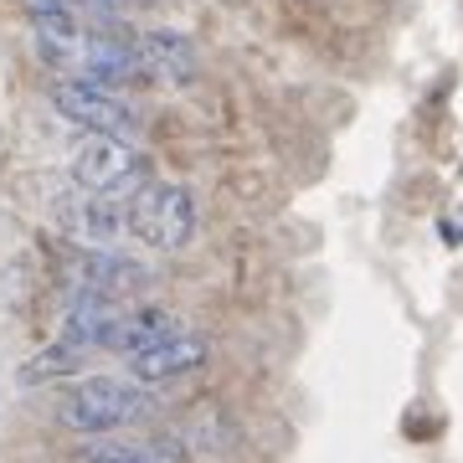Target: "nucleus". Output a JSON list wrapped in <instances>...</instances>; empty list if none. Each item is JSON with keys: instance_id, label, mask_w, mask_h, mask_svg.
<instances>
[{"instance_id": "nucleus-10", "label": "nucleus", "mask_w": 463, "mask_h": 463, "mask_svg": "<svg viewBox=\"0 0 463 463\" xmlns=\"http://www.w3.org/2000/svg\"><path fill=\"white\" fill-rule=\"evenodd\" d=\"M72 463H185V448L175 438H103L93 432Z\"/></svg>"}, {"instance_id": "nucleus-5", "label": "nucleus", "mask_w": 463, "mask_h": 463, "mask_svg": "<svg viewBox=\"0 0 463 463\" xmlns=\"http://www.w3.org/2000/svg\"><path fill=\"white\" fill-rule=\"evenodd\" d=\"M124 361H129V376L134 381L155 386V381H175V376H185V371H201V365L212 361V340L170 325V330L149 335L139 350H129Z\"/></svg>"}, {"instance_id": "nucleus-7", "label": "nucleus", "mask_w": 463, "mask_h": 463, "mask_svg": "<svg viewBox=\"0 0 463 463\" xmlns=\"http://www.w3.org/2000/svg\"><path fill=\"white\" fill-rule=\"evenodd\" d=\"M67 283L78 294H103V298H129L149 283V268L124 258L114 248H83L72 263H67Z\"/></svg>"}, {"instance_id": "nucleus-11", "label": "nucleus", "mask_w": 463, "mask_h": 463, "mask_svg": "<svg viewBox=\"0 0 463 463\" xmlns=\"http://www.w3.org/2000/svg\"><path fill=\"white\" fill-rule=\"evenodd\" d=\"M139 57H145V72H160L170 83H191L196 78V52L191 42L175 32H145V42H134Z\"/></svg>"}, {"instance_id": "nucleus-12", "label": "nucleus", "mask_w": 463, "mask_h": 463, "mask_svg": "<svg viewBox=\"0 0 463 463\" xmlns=\"http://www.w3.org/2000/svg\"><path fill=\"white\" fill-rule=\"evenodd\" d=\"M83 355H88L83 345H67V340H62V345H52L47 355H42V361L26 365L21 376H26V381H42V376H72V371L83 365Z\"/></svg>"}, {"instance_id": "nucleus-2", "label": "nucleus", "mask_w": 463, "mask_h": 463, "mask_svg": "<svg viewBox=\"0 0 463 463\" xmlns=\"http://www.w3.org/2000/svg\"><path fill=\"white\" fill-rule=\"evenodd\" d=\"M149 412V392L145 381L134 376H88V381H72L67 397L57 402V422L72 432H114V428H129Z\"/></svg>"}, {"instance_id": "nucleus-1", "label": "nucleus", "mask_w": 463, "mask_h": 463, "mask_svg": "<svg viewBox=\"0 0 463 463\" xmlns=\"http://www.w3.org/2000/svg\"><path fill=\"white\" fill-rule=\"evenodd\" d=\"M32 36H36V52L52 67H62L67 78H83V83H99V88H124V83L149 78L134 42H124L114 32H99V26H83L72 11L32 16Z\"/></svg>"}, {"instance_id": "nucleus-9", "label": "nucleus", "mask_w": 463, "mask_h": 463, "mask_svg": "<svg viewBox=\"0 0 463 463\" xmlns=\"http://www.w3.org/2000/svg\"><path fill=\"white\" fill-rule=\"evenodd\" d=\"M57 222H62V232L83 237L88 248H109V242H118V237L129 232V222H124V206H118V196H99V191L67 196L62 206H57Z\"/></svg>"}, {"instance_id": "nucleus-3", "label": "nucleus", "mask_w": 463, "mask_h": 463, "mask_svg": "<svg viewBox=\"0 0 463 463\" xmlns=\"http://www.w3.org/2000/svg\"><path fill=\"white\" fill-rule=\"evenodd\" d=\"M124 222L129 232L145 242V248L160 252H181L191 237H196V196L175 181H149L139 185L124 206Z\"/></svg>"}, {"instance_id": "nucleus-13", "label": "nucleus", "mask_w": 463, "mask_h": 463, "mask_svg": "<svg viewBox=\"0 0 463 463\" xmlns=\"http://www.w3.org/2000/svg\"><path fill=\"white\" fill-rule=\"evenodd\" d=\"M16 5H26L32 16H42V11H78L83 0H16Z\"/></svg>"}, {"instance_id": "nucleus-4", "label": "nucleus", "mask_w": 463, "mask_h": 463, "mask_svg": "<svg viewBox=\"0 0 463 463\" xmlns=\"http://www.w3.org/2000/svg\"><path fill=\"white\" fill-rule=\"evenodd\" d=\"M149 175V160L134 149L129 134L88 129L83 145L72 149V181L99 196H134Z\"/></svg>"}, {"instance_id": "nucleus-14", "label": "nucleus", "mask_w": 463, "mask_h": 463, "mask_svg": "<svg viewBox=\"0 0 463 463\" xmlns=\"http://www.w3.org/2000/svg\"><path fill=\"white\" fill-rule=\"evenodd\" d=\"M93 5H118V0H93Z\"/></svg>"}, {"instance_id": "nucleus-8", "label": "nucleus", "mask_w": 463, "mask_h": 463, "mask_svg": "<svg viewBox=\"0 0 463 463\" xmlns=\"http://www.w3.org/2000/svg\"><path fill=\"white\" fill-rule=\"evenodd\" d=\"M124 298H103V294H78L62 315V340L83 350H114L118 330H124Z\"/></svg>"}, {"instance_id": "nucleus-6", "label": "nucleus", "mask_w": 463, "mask_h": 463, "mask_svg": "<svg viewBox=\"0 0 463 463\" xmlns=\"http://www.w3.org/2000/svg\"><path fill=\"white\" fill-rule=\"evenodd\" d=\"M52 109L83 129H103V134H129L139 129V118L114 88H99V83H83V78H67V83H52Z\"/></svg>"}]
</instances>
